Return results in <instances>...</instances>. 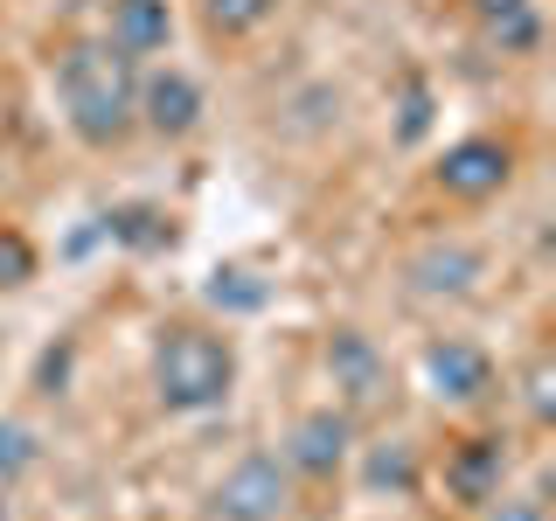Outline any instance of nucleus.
Masks as SVG:
<instances>
[{
    "instance_id": "f257e3e1",
    "label": "nucleus",
    "mask_w": 556,
    "mask_h": 521,
    "mask_svg": "<svg viewBox=\"0 0 556 521\" xmlns=\"http://www.w3.org/2000/svg\"><path fill=\"white\" fill-rule=\"evenodd\" d=\"M56 98L84 147H118L139 126V56H126L112 35L70 42L56 63Z\"/></svg>"
},
{
    "instance_id": "f03ea898",
    "label": "nucleus",
    "mask_w": 556,
    "mask_h": 521,
    "mask_svg": "<svg viewBox=\"0 0 556 521\" xmlns=\"http://www.w3.org/2000/svg\"><path fill=\"white\" fill-rule=\"evenodd\" d=\"M237 390V347L223 334H208V327H167L161 341H153V396H161V410H216L230 404Z\"/></svg>"
},
{
    "instance_id": "7ed1b4c3",
    "label": "nucleus",
    "mask_w": 556,
    "mask_h": 521,
    "mask_svg": "<svg viewBox=\"0 0 556 521\" xmlns=\"http://www.w3.org/2000/svg\"><path fill=\"white\" fill-rule=\"evenodd\" d=\"M292 500V466L278 452H243L230 473L208 494V514L216 521H278Z\"/></svg>"
},
{
    "instance_id": "20e7f679",
    "label": "nucleus",
    "mask_w": 556,
    "mask_h": 521,
    "mask_svg": "<svg viewBox=\"0 0 556 521\" xmlns=\"http://www.w3.org/2000/svg\"><path fill=\"white\" fill-rule=\"evenodd\" d=\"M327 382H334L341 410H376L390 396V361L362 327H334L327 334Z\"/></svg>"
},
{
    "instance_id": "39448f33",
    "label": "nucleus",
    "mask_w": 556,
    "mask_h": 521,
    "mask_svg": "<svg viewBox=\"0 0 556 521\" xmlns=\"http://www.w3.org/2000/svg\"><path fill=\"white\" fill-rule=\"evenodd\" d=\"M431 174H439V188H445L452 202H486V195H501V188H508L515 153H508V139L473 132V139H452Z\"/></svg>"
},
{
    "instance_id": "423d86ee",
    "label": "nucleus",
    "mask_w": 556,
    "mask_h": 521,
    "mask_svg": "<svg viewBox=\"0 0 556 521\" xmlns=\"http://www.w3.org/2000/svg\"><path fill=\"white\" fill-rule=\"evenodd\" d=\"M417 369H425V390L439 404H480V396H494V361L473 341H425Z\"/></svg>"
},
{
    "instance_id": "0eeeda50",
    "label": "nucleus",
    "mask_w": 556,
    "mask_h": 521,
    "mask_svg": "<svg viewBox=\"0 0 556 521\" xmlns=\"http://www.w3.org/2000/svg\"><path fill=\"white\" fill-rule=\"evenodd\" d=\"M348 445H355V410H341V404H327V410H306L300 424L286 431V452L278 459L292 466V473H334V466L348 459Z\"/></svg>"
},
{
    "instance_id": "6e6552de",
    "label": "nucleus",
    "mask_w": 556,
    "mask_h": 521,
    "mask_svg": "<svg viewBox=\"0 0 556 521\" xmlns=\"http://www.w3.org/2000/svg\"><path fill=\"white\" fill-rule=\"evenodd\" d=\"M139 126L161 132V139H181L202 126V84L188 69H153L139 77Z\"/></svg>"
},
{
    "instance_id": "1a4fd4ad",
    "label": "nucleus",
    "mask_w": 556,
    "mask_h": 521,
    "mask_svg": "<svg viewBox=\"0 0 556 521\" xmlns=\"http://www.w3.org/2000/svg\"><path fill=\"white\" fill-rule=\"evenodd\" d=\"M480 271H486V257L466 251V243H431V251L410 257V285L431 292V300H445V292H473Z\"/></svg>"
},
{
    "instance_id": "9d476101",
    "label": "nucleus",
    "mask_w": 556,
    "mask_h": 521,
    "mask_svg": "<svg viewBox=\"0 0 556 521\" xmlns=\"http://www.w3.org/2000/svg\"><path fill=\"white\" fill-rule=\"evenodd\" d=\"M112 42L126 56H161L174 42V8L167 0H112Z\"/></svg>"
},
{
    "instance_id": "9b49d317",
    "label": "nucleus",
    "mask_w": 556,
    "mask_h": 521,
    "mask_svg": "<svg viewBox=\"0 0 556 521\" xmlns=\"http://www.w3.org/2000/svg\"><path fill=\"white\" fill-rule=\"evenodd\" d=\"M445 480H452V494H459L466 508H486V500H501V445H494V439H466L459 452H452Z\"/></svg>"
},
{
    "instance_id": "f8f14e48",
    "label": "nucleus",
    "mask_w": 556,
    "mask_h": 521,
    "mask_svg": "<svg viewBox=\"0 0 556 521\" xmlns=\"http://www.w3.org/2000/svg\"><path fill=\"white\" fill-rule=\"evenodd\" d=\"M265 300H271V285L251 278L243 265H223L216 278H208V306H223V313H257Z\"/></svg>"
},
{
    "instance_id": "ddd939ff",
    "label": "nucleus",
    "mask_w": 556,
    "mask_h": 521,
    "mask_svg": "<svg viewBox=\"0 0 556 521\" xmlns=\"http://www.w3.org/2000/svg\"><path fill=\"white\" fill-rule=\"evenodd\" d=\"M118 243H132V251H153V243H167V216L161 208H147V202H126V208H112V223H104Z\"/></svg>"
},
{
    "instance_id": "4468645a",
    "label": "nucleus",
    "mask_w": 556,
    "mask_h": 521,
    "mask_svg": "<svg viewBox=\"0 0 556 521\" xmlns=\"http://www.w3.org/2000/svg\"><path fill=\"white\" fill-rule=\"evenodd\" d=\"M278 8H286V0H202V14H208L216 35H251V28H265Z\"/></svg>"
},
{
    "instance_id": "2eb2a0df",
    "label": "nucleus",
    "mask_w": 556,
    "mask_h": 521,
    "mask_svg": "<svg viewBox=\"0 0 556 521\" xmlns=\"http://www.w3.org/2000/svg\"><path fill=\"white\" fill-rule=\"evenodd\" d=\"M369 486H417V459H410V445H376L369 452Z\"/></svg>"
},
{
    "instance_id": "dca6fc26",
    "label": "nucleus",
    "mask_w": 556,
    "mask_h": 521,
    "mask_svg": "<svg viewBox=\"0 0 556 521\" xmlns=\"http://www.w3.org/2000/svg\"><path fill=\"white\" fill-rule=\"evenodd\" d=\"M28 278H35V243L14 237V230H0V292L28 285Z\"/></svg>"
},
{
    "instance_id": "f3484780",
    "label": "nucleus",
    "mask_w": 556,
    "mask_h": 521,
    "mask_svg": "<svg viewBox=\"0 0 556 521\" xmlns=\"http://www.w3.org/2000/svg\"><path fill=\"white\" fill-rule=\"evenodd\" d=\"M28 466H35V439L22 424H0V486H14Z\"/></svg>"
},
{
    "instance_id": "a211bd4d",
    "label": "nucleus",
    "mask_w": 556,
    "mask_h": 521,
    "mask_svg": "<svg viewBox=\"0 0 556 521\" xmlns=\"http://www.w3.org/2000/svg\"><path fill=\"white\" fill-rule=\"evenodd\" d=\"M486 28H494L501 49H535V35H543V22H535V0H529V8H515V14H501V22H486Z\"/></svg>"
},
{
    "instance_id": "6ab92c4d",
    "label": "nucleus",
    "mask_w": 556,
    "mask_h": 521,
    "mask_svg": "<svg viewBox=\"0 0 556 521\" xmlns=\"http://www.w3.org/2000/svg\"><path fill=\"white\" fill-rule=\"evenodd\" d=\"M425 126H431V91L425 84H404V126H396V139H425Z\"/></svg>"
},
{
    "instance_id": "aec40b11",
    "label": "nucleus",
    "mask_w": 556,
    "mask_h": 521,
    "mask_svg": "<svg viewBox=\"0 0 556 521\" xmlns=\"http://www.w3.org/2000/svg\"><path fill=\"white\" fill-rule=\"evenodd\" d=\"M529 410L549 417V361H535V369H529Z\"/></svg>"
},
{
    "instance_id": "412c9836",
    "label": "nucleus",
    "mask_w": 556,
    "mask_h": 521,
    "mask_svg": "<svg viewBox=\"0 0 556 521\" xmlns=\"http://www.w3.org/2000/svg\"><path fill=\"white\" fill-rule=\"evenodd\" d=\"M494 521H543V500H501Z\"/></svg>"
},
{
    "instance_id": "4be33fe9",
    "label": "nucleus",
    "mask_w": 556,
    "mask_h": 521,
    "mask_svg": "<svg viewBox=\"0 0 556 521\" xmlns=\"http://www.w3.org/2000/svg\"><path fill=\"white\" fill-rule=\"evenodd\" d=\"M466 8L480 14V22H501V14H515V8H529V0H466Z\"/></svg>"
},
{
    "instance_id": "5701e85b",
    "label": "nucleus",
    "mask_w": 556,
    "mask_h": 521,
    "mask_svg": "<svg viewBox=\"0 0 556 521\" xmlns=\"http://www.w3.org/2000/svg\"><path fill=\"white\" fill-rule=\"evenodd\" d=\"M0 521H8V486H0Z\"/></svg>"
}]
</instances>
